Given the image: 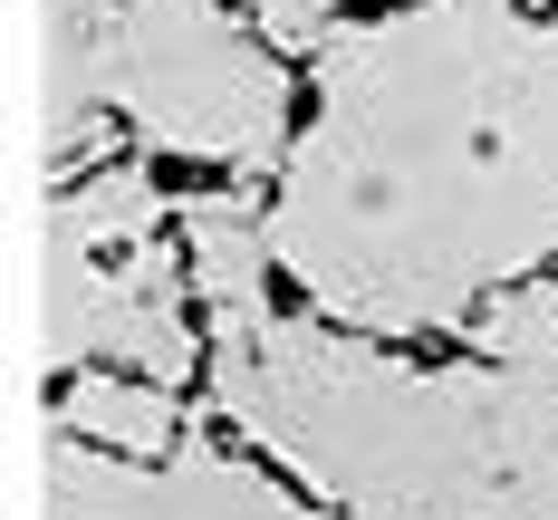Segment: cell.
Wrapping results in <instances>:
<instances>
[{
	"label": "cell",
	"mask_w": 558,
	"mask_h": 520,
	"mask_svg": "<svg viewBox=\"0 0 558 520\" xmlns=\"http://www.w3.org/2000/svg\"><path fill=\"white\" fill-rule=\"evenodd\" d=\"M97 49H107L125 107L155 116L183 145L251 155L270 135V87L241 58V39L213 20V0H97Z\"/></svg>",
	"instance_id": "1"
},
{
	"label": "cell",
	"mask_w": 558,
	"mask_h": 520,
	"mask_svg": "<svg viewBox=\"0 0 558 520\" xmlns=\"http://www.w3.org/2000/svg\"><path fill=\"white\" fill-rule=\"evenodd\" d=\"M193 261H203V289L222 299V309H251V280H260V241L241 213H193Z\"/></svg>",
	"instance_id": "2"
},
{
	"label": "cell",
	"mask_w": 558,
	"mask_h": 520,
	"mask_svg": "<svg viewBox=\"0 0 558 520\" xmlns=\"http://www.w3.org/2000/svg\"><path fill=\"white\" fill-rule=\"evenodd\" d=\"M97 434H116V444H165L173 434V404L165 396H125V386H87V404H77Z\"/></svg>",
	"instance_id": "3"
}]
</instances>
